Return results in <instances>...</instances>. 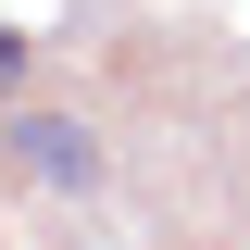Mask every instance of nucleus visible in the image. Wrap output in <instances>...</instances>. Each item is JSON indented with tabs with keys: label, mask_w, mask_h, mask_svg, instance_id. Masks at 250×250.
<instances>
[{
	"label": "nucleus",
	"mask_w": 250,
	"mask_h": 250,
	"mask_svg": "<svg viewBox=\"0 0 250 250\" xmlns=\"http://www.w3.org/2000/svg\"><path fill=\"white\" fill-rule=\"evenodd\" d=\"M0 163L25 188H100V125L88 113H13L0 125Z\"/></svg>",
	"instance_id": "nucleus-1"
},
{
	"label": "nucleus",
	"mask_w": 250,
	"mask_h": 250,
	"mask_svg": "<svg viewBox=\"0 0 250 250\" xmlns=\"http://www.w3.org/2000/svg\"><path fill=\"white\" fill-rule=\"evenodd\" d=\"M13 62H25V25H0V88H13Z\"/></svg>",
	"instance_id": "nucleus-2"
}]
</instances>
